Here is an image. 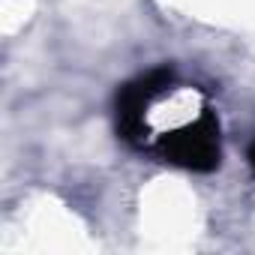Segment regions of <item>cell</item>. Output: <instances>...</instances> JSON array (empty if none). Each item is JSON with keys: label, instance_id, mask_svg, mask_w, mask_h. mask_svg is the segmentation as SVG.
<instances>
[{"label": "cell", "instance_id": "cell-2", "mask_svg": "<svg viewBox=\"0 0 255 255\" xmlns=\"http://www.w3.org/2000/svg\"><path fill=\"white\" fill-rule=\"evenodd\" d=\"M246 159H249V168H252V174H255V141L249 144V150H246Z\"/></svg>", "mask_w": 255, "mask_h": 255}, {"label": "cell", "instance_id": "cell-1", "mask_svg": "<svg viewBox=\"0 0 255 255\" xmlns=\"http://www.w3.org/2000/svg\"><path fill=\"white\" fill-rule=\"evenodd\" d=\"M117 135L153 162L207 174L222 162V129L210 96L171 66L126 81L114 99Z\"/></svg>", "mask_w": 255, "mask_h": 255}]
</instances>
